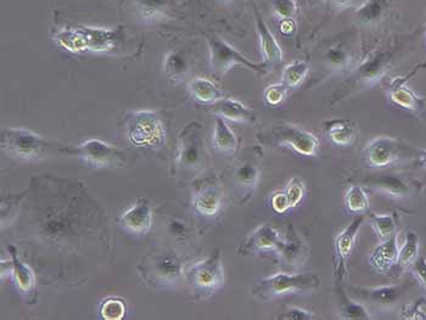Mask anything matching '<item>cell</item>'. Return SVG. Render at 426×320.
Instances as JSON below:
<instances>
[{"mask_svg": "<svg viewBox=\"0 0 426 320\" xmlns=\"http://www.w3.org/2000/svg\"><path fill=\"white\" fill-rule=\"evenodd\" d=\"M393 63L395 51L391 49H376L371 51V54L351 72L348 78L334 93L331 104L335 105L351 95L359 93L378 83L386 76L390 68H393Z\"/></svg>", "mask_w": 426, "mask_h": 320, "instance_id": "1", "label": "cell"}, {"mask_svg": "<svg viewBox=\"0 0 426 320\" xmlns=\"http://www.w3.org/2000/svg\"><path fill=\"white\" fill-rule=\"evenodd\" d=\"M1 146L9 155L18 160H37L53 152L60 155L72 156V148L51 143L42 137L25 128H3L1 129Z\"/></svg>", "mask_w": 426, "mask_h": 320, "instance_id": "2", "label": "cell"}, {"mask_svg": "<svg viewBox=\"0 0 426 320\" xmlns=\"http://www.w3.org/2000/svg\"><path fill=\"white\" fill-rule=\"evenodd\" d=\"M139 270L150 285L174 287L183 277L184 262L174 250L159 249L143 258Z\"/></svg>", "mask_w": 426, "mask_h": 320, "instance_id": "3", "label": "cell"}, {"mask_svg": "<svg viewBox=\"0 0 426 320\" xmlns=\"http://www.w3.org/2000/svg\"><path fill=\"white\" fill-rule=\"evenodd\" d=\"M208 155L203 139V126L189 123L181 132L178 142L177 169L183 177H196L206 169Z\"/></svg>", "mask_w": 426, "mask_h": 320, "instance_id": "4", "label": "cell"}, {"mask_svg": "<svg viewBox=\"0 0 426 320\" xmlns=\"http://www.w3.org/2000/svg\"><path fill=\"white\" fill-rule=\"evenodd\" d=\"M260 139L265 144L292 149L304 156L316 157L319 152V140L316 135L284 121H278L268 127L260 134Z\"/></svg>", "mask_w": 426, "mask_h": 320, "instance_id": "5", "label": "cell"}, {"mask_svg": "<svg viewBox=\"0 0 426 320\" xmlns=\"http://www.w3.org/2000/svg\"><path fill=\"white\" fill-rule=\"evenodd\" d=\"M321 285V278L313 273H277L256 282L251 289L253 296L261 299H275L313 291Z\"/></svg>", "mask_w": 426, "mask_h": 320, "instance_id": "6", "label": "cell"}, {"mask_svg": "<svg viewBox=\"0 0 426 320\" xmlns=\"http://www.w3.org/2000/svg\"><path fill=\"white\" fill-rule=\"evenodd\" d=\"M126 132L129 142L140 148H159L165 140L164 121L150 110L132 112L126 119Z\"/></svg>", "mask_w": 426, "mask_h": 320, "instance_id": "7", "label": "cell"}, {"mask_svg": "<svg viewBox=\"0 0 426 320\" xmlns=\"http://www.w3.org/2000/svg\"><path fill=\"white\" fill-rule=\"evenodd\" d=\"M190 289L198 299H206L224 284V270L220 250L191 267L186 273Z\"/></svg>", "mask_w": 426, "mask_h": 320, "instance_id": "8", "label": "cell"}, {"mask_svg": "<svg viewBox=\"0 0 426 320\" xmlns=\"http://www.w3.org/2000/svg\"><path fill=\"white\" fill-rule=\"evenodd\" d=\"M207 44L210 50V66L217 77H223L235 65H243L258 73H265L267 70H270L266 63H252L251 60L245 58L240 51L234 49L230 44L217 36H211L207 39Z\"/></svg>", "mask_w": 426, "mask_h": 320, "instance_id": "9", "label": "cell"}, {"mask_svg": "<svg viewBox=\"0 0 426 320\" xmlns=\"http://www.w3.org/2000/svg\"><path fill=\"white\" fill-rule=\"evenodd\" d=\"M412 146L393 137H378L364 148V160L374 169H384L398 161L412 159L415 154Z\"/></svg>", "mask_w": 426, "mask_h": 320, "instance_id": "10", "label": "cell"}, {"mask_svg": "<svg viewBox=\"0 0 426 320\" xmlns=\"http://www.w3.org/2000/svg\"><path fill=\"white\" fill-rule=\"evenodd\" d=\"M73 155L94 169H111L126 164V154L122 150L97 139H89L78 148H72Z\"/></svg>", "mask_w": 426, "mask_h": 320, "instance_id": "11", "label": "cell"}, {"mask_svg": "<svg viewBox=\"0 0 426 320\" xmlns=\"http://www.w3.org/2000/svg\"><path fill=\"white\" fill-rule=\"evenodd\" d=\"M362 183L371 189L383 193L393 198H408L420 189V183L410 176L398 173H381L367 174L362 178Z\"/></svg>", "mask_w": 426, "mask_h": 320, "instance_id": "12", "label": "cell"}, {"mask_svg": "<svg viewBox=\"0 0 426 320\" xmlns=\"http://www.w3.org/2000/svg\"><path fill=\"white\" fill-rule=\"evenodd\" d=\"M363 215H356L353 220L347 225L335 240H334V277L341 282L346 274V265L352 250L355 247L356 239L364 223Z\"/></svg>", "mask_w": 426, "mask_h": 320, "instance_id": "13", "label": "cell"}, {"mask_svg": "<svg viewBox=\"0 0 426 320\" xmlns=\"http://www.w3.org/2000/svg\"><path fill=\"white\" fill-rule=\"evenodd\" d=\"M407 285H388L380 287H350L351 297L357 301H366L379 308H391L401 299Z\"/></svg>", "mask_w": 426, "mask_h": 320, "instance_id": "14", "label": "cell"}, {"mask_svg": "<svg viewBox=\"0 0 426 320\" xmlns=\"http://www.w3.org/2000/svg\"><path fill=\"white\" fill-rule=\"evenodd\" d=\"M121 227L135 235H145L151 229L152 208L147 198H139L119 219Z\"/></svg>", "mask_w": 426, "mask_h": 320, "instance_id": "15", "label": "cell"}, {"mask_svg": "<svg viewBox=\"0 0 426 320\" xmlns=\"http://www.w3.org/2000/svg\"><path fill=\"white\" fill-rule=\"evenodd\" d=\"M8 251L11 256V272H13L14 280L18 290L22 295L25 296L27 302L36 304L38 301V294H37V280L34 277V273L30 267L25 265L23 262L17 256V250L13 245H9Z\"/></svg>", "mask_w": 426, "mask_h": 320, "instance_id": "16", "label": "cell"}, {"mask_svg": "<svg viewBox=\"0 0 426 320\" xmlns=\"http://www.w3.org/2000/svg\"><path fill=\"white\" fill-rule=\"evenodd\" d=\"M413 73H410L408 76L393 78L388 85V97L393 104H396L402 109L410 110V111H422L426 107L425 99L419 97L418 94L413 92L407 85Z\"/></svg>", "mask_w": 426, "mask_h": 320, "instance_id": "17", "label": "cell"}, {"mask_svg": "<svg viewBox=\"0 0 426 320\" xmlns=\"http://www.w3.org/2000/svg\"><path fill=\"white\" fill-rule=\"evenodd\" d=\"M285 244V239L279 234L275 228L270 224H263L256 228L250 234L247 240L243 246V251L246 253L260 252V251H268V250H277L280 251Z\"/></svg>", "mask_w": 426, "mask_h": 320, "instance_id": "18", "label": "cell"}, {"mask_svg": "<svg viewBox=\"0 0 426 320\" xmlns=\"http://www.w3.org/2000/svg\"><path fill=\"white\" fill-rule=\"evenodd\" d=\"M252 8L253 16H255V22H256V30H257L258 42H260V49H261L263 59H265L263 63H266L268 68H270V66H273L275 63H279L283 60V50H282V48L279 46L273 33L270 32V27L262 18L257 6L253 4Z\"/></svg>", "mask_w": 426, "mask_h": 320, "instance_id": "19", "label": "cell"}, {"mask_svg": "<svg viewBox=\"0 0 426 320\" xmlns=\"http://www.w3.org/2000/svg\"><path fill=\"white\" fill-rule=\"evenodd\" d=\"M260 174V160L253 152L251 156L241 157L234 169L233 181L235 186L241 190V195L245 196L251 194L252 190L257 186Z\"/></svg>", "mask_w": 426, "mask_h": 320, "instance_id": "20", "label": "cell"}, {"mask_svg": "<svg viewBox=\"0 0 426 320\" xmlns=\"http://www.w3.org/2000/svg\"><path fill=\"white\" fill-rule=\"evenodd\" d=\"M206 109L215 116H220L232 122L253 123L256 121V114L252 110L234 99L222 97L220 100L207 105Z\"/></svg>", "mask_w": 426, "mask_h": 320, "instance_id": "21", "label": "cell"}, {"mask_svg": "<svg viewBox=\"0 0 426 320\" xmlns=\"http://www.w3.org/2000/svg\"><path fill=\"white\" fill-rule=\"evenodd\" d=\"M87 36L88 50L111 51L117 48L123 39V28L117 27L116 30H104L94 27H80Z\"/></svg>", "mask_w": 426, "mask_h": 320, "instance_id": "22", "label": "cell"}, {"mask_svg": "<svg viewBox=\"0 0 426 320\" xmlns=\"http://www.w3.org/2000/svg\"><path fill=\"white\" fill-rule=\"evenodd\" d=\"M195 211L203 217H215L220 213L223 206V194L218 186H203L195 194L193 201Z\"/></svg>", "mask_w": 426, "mask_h": 320, "instance_id": "23", "label": "cell"}, {"mask_svg": "<svg viewBox=\"0 0 426 320\" xmlns=\"http://www.w3.org/2000/svg\"><path fill=\"white\" fill-rule=\"evenodd\" d=\"M323 124L325 134L335 145L350 146L357 139L358 128L351 119H330Z\"/></svg>", "mask_w": 426, "mask_h": 320, "instance_id": "24", "label": "cell"}, {"mask_svg": "<svg viewBox=\"0 0 426 320\" xmlns=\"http://www.w3.org/2000/svg\"><path fill=\"white\" fill-rule=\"evenodd\" d=\"M397 239H398V234H395L390 239L383 240V242L378 245L371 252L369 262L374 270L378 272H386L393 265H397V260L400 255V246Z\"/></svg>", "mask_w": 426, "mask_h": 320, "instance_id": "25", "label": "cell"}, {"mask_svg": "<svg viewBox=\"0 0 426 320\" xmlns=\"http://www.w3.org/2000/svg\"><path fill=\"white\" fill-rule=\"evenodd\" d=\"M390 0H366L355 10L356 21L363 26L379 25L390 11Z\"/></svg>", "mask_w": 426, "mask_h": 320, "instance_id": "26", "label": "cell"}, {"mask_svg": "<svg viewBox=\"0 0 426 320\" xmlns=\"http://www.w3.org/2000/svg\"><path fill=\"white\" fill-rule=\"evenodd\" d=\"M212 142H213L215 150L225 154V155H230L237 151L238 144H239L235 133L232 131L228 123L225 122V119L220 116H215Z\"/></svg>", "mask_w": 426, "mask_h": 320, "instance_id": "27", "label": "cell"}, {"mask_svg": "<svg viewBox=\"0 0 426 320\" xmlns=\"http://www.w3.org/2000/svg\"><path fill=\"white\" fill-rule=\"evenodd\" d=\"M323 63L330 72L347 70L352 63V53L350 48L342 43H335L333 46H330L323 53Z\"/></svg>", "mask_w": 426, "mask_h": 320, "instance_id": "28", "label": "cell"}, {"mask_svg": "<svg viewBox=\"0 0 426 320\" xmlns=\"http://www.w3.org/2000/svg\"><path fill=\"white\" fill-rule=\"evenodd\" d=\"M189 92L195 100L206 105H210L223 97L222 90L212 80L201 77L190 80Z\"/></svg>", "mask_w": 426, "mask_h": 320, "instance_id": "29", "label": "cell"}, {"mask_svg": "<svg viewBox=\"0 0 426 320\" xmlns=\"http://www.w3.org/2000/svg\"><path fill=\"white\" fill-rule=\"evenodd\" d=\"M135 10L147 21H159L169 13L174 0H133Z\"/></svg>", "mask_w": 426, "mask_h": 320, "instance_id": "30", "label": "cell"}, {"mask_svg": "<svg viewBox=\"0 0 426 320\" xmlns=\"http://www.w3.org/2000/svg\"><path fill=\"white\" fill-rule=\"evenodd\" d=\"M55 41L70 53H83L88 50L87 36L80 27L77 30L60 31L56 33Z\"/></svg>", "mask_w": 426, "mask_h": 320, "instance_id": "31", "label": "cell"}, {"mask_svg": "<svg viewBox=\"0 0 426 320\" xmlns=\"http://www.w3.org/2000/svg\"><path fill=\"white\" fill-rule=\"evenodd\" d=\"M340 318L347 320H368L371 319V312L363 304L357 299H351L341 291L340 296V308H339Z\"/></svg>", "mask_w": 426, "mask_h": 320, "instance_id": "32", "label": "cell"}, {"mask_svg": "<svg viewBox=\"0 0 426 320\" xmlns=\"http://www.w3.org/2000/svg\"><path fill=\"white\" fill-rule=\"evenodd\" d=\"M344 205L351 215H361L369 208V198L363 186H352L344 198Z\"/></svg>", "mask_w": 426, "mask_h": 320, "instance_id": "33", "label": "cell"}, {"mask_svg": "<svg viewBox=\"0 0 426 320\" xmlns=\"http://www.w3.org/2000/svg\"><path fill=\"white\" fill-rule=\"evenodd\" d=\"M308 72H309L308 63L302 60H296L284 68L282 73V83L287 85L289 89L297 88L306 80Z\"/></svg>", "mask_w": 426, "mask_h": 320, "instance_id": "34", "label": "cell"}, {"mask_svg": "<svg viewBox=\"0 0 426 320\" xmlns=\"http://www.w3.org/2000/svg\"><path fill=\"white\" fill-rule=\"evenodd\" d=\"M419 257V236L415 233H407L403 246L400 249V255L397 260V266L401 270L412 266L414 261Z\"/></svg>", "mask_w": 426, "mask_h": 320, "instance_id": "35", "label": "cell"}, {"mask_svg": "<svg viewBox=\"0 0 426 320\" xmlns=\"http://www.w3.org/2000/svg\"><path fill=\"white\" fill-rule=\"evenodd\" d=\"M371 224L381 240L398 234V220L395 215H371Z\"/></svg>", "mask_w": 426, "mask_h": 320, "instance_id": "36", "label": "cell"}, {"mask_svg": "<svg viewBox=\"0 0 426 320\" xmlns=\"http://www.w3.org/2000/svg\"><path fill=\"white\" fill-rule=\"evenodd\" d=\"M164 70L167 77L179 80L184 78L189 72V65L179 53H169L164 63Z\"/></svg>", "mask_w": 426, "mask_h": 320, "instance_id": "37", "label": "cell"}, {"mask_svg": "<svg viewBox=\"0 0 426 320\" xmlns=\"http://www.w3.org/2000/svg\"><path fill=\"white\" fill-rule=\"evenodd\" d=\"M100 314L106 320H121L126 314V304L122 299H107L102 302Z\"/></svg>", "mask_w": 426, "mask_h": 320, "instance_id": "38", "label": "cell"}, {"mask_svg": "<svg viewBox=\"0 0 426 320\" xmlns=\"http://www.w3.org/2000/svg\"><path fill=\"white\" fill-rule=\"evenodd\" d=\"M289 88L284 83H275L267 87L263 97L267 105L278 106L287 99Z\"/></svg>", "mask_w": 426, "mask_h": 320, "instance_id": "39", "label": "cell"}, {"mask_svg": "<svg viewBox=\"0 0 426 320\" xmlns=\"http://www.w3.org/2000/svg\"><path fill=\"white\" fill-rule=\"evenodd\" d=\"M284 193H285L287 200H289L290 208L297 206L304 196V181H301L300 178H292V179L289 181V183H287V188L284 190Z\"/></svg>", "mask_w": 426, "mask_h": 320, "instance_id": "40", "label": "cell"}, {"mask_svg": "<svg viewBox=\"0 0 426 320\" xmlns=\"http://www.w3.org/2000/svg\"><path fill=\"white\" fill-rule=\"evenodd\" d=\"M272 8L280 20L294 18L296 11H297V4H296L295 0H273Z\"/></svg>", "mask_w": 426, "mask_h": 320, "instance_id": "41", "label": "cell"}, {"mask_svg": "<svg viewBox=\"0 0 426 320\" xmlns=\"http://www.w3.org/2000/svg\"><path fill=\"white\" fill-rule=\"evenodd\" d=\"M425 299H419L418 301H415L413 304L405 306V307L402 308L401 311L402 319H426L425 312L422 311V306L425 304Z\"/></svg>", "mask_w": 426, "mask_h": 320, "instance_id": "42", "label": "cell"}, {"mask_svg": "<svg viewBox=\"0 0 426 320\" xmlns=\"http://www.w3.org/2000/svg\"><path fill=\"white\" fill-rule=\"evenodd\" d=\"M410 267H412L414 278L417 279L419 284L426 290V258H417Z\"/></svg>", "mask_w": 426, "mask_h": 320, "instance_id": "43", "label": "cell"}, {"mask_svg": "<svg viewBox=\"0 0 426 320\" xmlns=\"http://www.w3.org/2000/svg\"><path fill=\"white\" fill-rule=\"evenodd\" d=\"M314 314L309 311H306L304 308L290 307L287 308L284 312V316H282V319L287 320H306L313 319Z\"/></svg>", "mask_w": 426, "mask_h": 320, "instance_id": "44", "label": "cell"}, {"mask_svg": "<svg viewBox=\"0 0 426 320\" xmlns=\"http://www.w3.org/2000/svg\"><path fill=\"white\" fill-rule=\"evenodd\" d=\"M272 207H273V210L277 213H279V215L285 213L287 210H290V203H289V200H287V195H285L284 191H280V193L273 195V198H272Z\"/></svg>", "mask_w": 426, "mask_h": 320, "instance_id": "45", "label": "cell"}, {"mask_svg": "<svg viewBox=\"0 0 426 320\" xmlns=\"http://www.w3.org/2000/svg\"><path fill=\"white\" fill-rule=\"evenodd\" d=\"M296 30H297V25H296L294 18H285V20H282L280 25H279V31H280L284 36H292V34L295 33Z\"/></svg>", "mask_w": 426, "mask_h": 320, "instance_id": "46", "label": "cell"}, {"mask_svg": "<svg viewBox=\"0 0 426 320\" xmlns=\"http://www.w3.org/2000/svg\"><path fill=\"white\" fill-rule=\"evenodd\" d=\"M169 230H171V233H174V235L183 238V236L186 235L188 228H186V224L182 223L181 220L174 219V220H172V222L169 223Z\"/></svg>", "mask_w": 426, "mask_h": 320, "instance_id": "47", "label": "cell"}, {"mask_svg": "<svg viewBox=\"0 0 426 320\" xmlns=\"http://www.w3.org/2000/svg\"><path fill=\"white\" fill-rule=\"evenodd\" d=\"M330 3L338 9H346L352 4L353 0H329Z\"/></svg>", "mask_w": 426, "mask_h": 320, "instance_id": "48", "label": "cell"}, {"mask_svg": "<svg viewBox=\"0 0 426 320\" xmlns=\"http://www.w3.org/2000/svg\"><path fill=\"white\" fill-rule=\"evenodd\" d=\"M418 157L419 160L422 161V164L426 166V150H420Z\"/></svg>", "mask_w": 426, "mask_h": 320, "instance_id": "49", "label": "cell"}, {"mask_svg": "<svg viewBox=\"0 0 426 320\" xmlns=\"http://www.w3.org/2000/svg\"><path fill=\"white\" fill-rule=\"evenodd\" d=\"M224 1H234V0H224Z\"/></svg>", "mask_w": 426, "mask_h": 320, "instance_id": "50", "label": "cell"}]
</instances>
